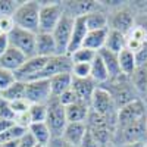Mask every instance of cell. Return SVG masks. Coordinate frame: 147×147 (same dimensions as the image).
<instances>
[{
	"instance_id": "e0dca14e",
	"label": "cell",
	"mask_w": 147,
	"mask_h": 147,
	"mask_svg": "<svg viewBox=\"0 0 147 147\" xmlns=\"http://www.w3.org/2000/svg\"><path fill=\"white\" fill-rule=\"evenodd\" d=\"M35 52L37 56L41 57H52L57 55V49H56V43L52 34H44V32H38L35 38Z\"/></svg>"
},
{
	"instance_id": "2e32d148",
	"label": "cell",
	"mask_w": 147,
	"mask_h": 147,
	"mask_svg": "<svg viewBox=\"0 0 147 147\" xmlns=\"http://www.w3.org/2000/svg\"><path fill=\"white\" fill-rule=\"evenodd\" d=\"M87 132V125L85 122H68L63 132H62V138L72 144V146H77L80 147V144L82 143V138Z\"/></svg>"
},
{
	"instance_id": "5b68a950",
	"label": "cell",
	"mask_w": 147,
	"mask_h": 147,
	"mask_svg": "<svg viewBox=\"0 0 147 147\" xmlns=\"http://www.w3.org/2000/svg\"><path fill=\"white\" fill-rule=\"evenodd\" d=\"M46 124L52 132V138L53 137H62V132L68 124L66 121V112L65 107L60 105L57 100V97H52L47 103V118H46Z\"/></svg>"
},
{
	"instance_id": "5bb4252c",
	"label": "cell",
	"mask_w": 147,
	"mask_h": 147,
	"mask_svg": "<svg viewBox=\"0 0 147 147\" xmlns=\"http://www.w3.org/2000/svg\"><path fill=\"white\" fill-rule=\"evenodd\" d=\"M71 88L74 90V93L77 94L78 102L87 103V105L90 106V100H91V97H93V93H94L96 88H97V84H96L91 78H84V80L74 78Z\"/></svg>"
},
{
	"instance_id": "f1b7e54d",
	"label": "cell",
	"mask_w": 147,
	"mask_h": 147,
	"mask_svg": "<svg viewBox=\"0 0 147 147\" xmlns=\"http://www.w3.org/2000/svg\"><path fill=\"white\" fill-rule=\"evenodd\" d=\"M96 56H97V52L81 47L71 55V59H72V63H91Z\"/></svg>"
},
{
	"instance_id": "836d02e7",
	"label": "cell",
	"mask_w": 147,
	"mask_h": 147,
	"mask_svg": "<svg viewBox=\"0 0 147 147\" xmlns=\"http://www.w3.org/2000/svg\"><path fill=\"white\" fill-rule=\"evenodd\" d=\"M16 81V77H15V72H12L9 69H5L0 66V93L3 90H6L9 85H12Z\"/></svg>"
},
{
	"instance_id": "b9f144b4",
	"label": "cell",
	"mask_w": 147,
	"mask_h": 147,
	"mask_svg": "<svg viewBox=\"0 0 147 147\" xmlns=\"http://www.w3.org/2000/svg\"><path fill=\"white\" fill-rule=\"evenodd\" d=\"M127 37H129V38H132V40H137V41H140V43H146V34H144L143 28L138 27V25L134 27Z\"/></svg>"
},
{
	"instance_id": "9f6ffc18",
	"label": "cell",
	"mask_w": 147,
	"mask_h": 147,
	"mask_svg": "<svg viewBox=\"0 0 147 147\" xmlns=\"http://www.w3.org/2000/svg\"><path fill=\"white\" fill-rule=\"evenodd\" d=\"M0 35H3V32H2V30H0Z\"/></svg>"
},
{
	"instance_id": "f5cc1de1",
	"label": "cell",
	"mask_w": 147,
	"mask_h": 147,
	"mask_svg": "<svg viewBox=\"0 0 147 147\" xmlns=\"http://www.w3.org/2000/svg\"><path fill=\"white\" fill-rule=\"evenodd\" d=\"M146 131H147V118H146Z\"/></svg>"
},
{
	"instance_id": "1f68e13d",
	"label": "cell",
	"mask_w": 147,
	"mask_h": 147,
	"mask_svg": "<svg viewBox=\"0 0 147 147\" xmlns=\"http://www.w3.org/2000/svg\"><path fill=\"white\" fill-rule=\"evenodd\" d=\"M21 2L16 0H0V18L3 16H13Z\"/></svg>"
},
{
	"instance_id": "3957f363",
	"label": "cell",
	"mask_w": 147,
	"mask_h": 147,
	"mask_svg": "<svg viewBox=\"0 0 147 147\" xmlns=\"http://www.w3.org/2000/svg\"><path fill=\"white\" fill-rule=\"evenodd\" d=\"M38 16H40V2L27 0V2H21L12 18H13L15 27L37 34L38 32Z\"/></svg>"
},
{
	"instance_id": "f907efd6",
	"label": "cell",
	"mask_w": 147,
	"mask_h": 147,
	"mask_svg": "<svg viewBox=\"0 0 147 147\" xmlns=\"http://www.w3.org/2000/svg\"><path fill=\"white\" fill-rule=\"evenodd\" d=\"M34 147H46V146H41V144H35Z\"/></svg>"
},
{
	"instance_id": "ba28073f",
	"label": "cell",
	"mask_w": 147,
	"mask_h": 147,
	"mask_svg": "<svg viewBox=\"0 0 147 147\" xmlns=\"http://www.w3.org/2000/svg\"><path fill=\"white\" fill-rule=\"evenodd\" d=\"M74 22H75V18H72L71 15H68L63 10V15L60 18L57 27L52 32L55 43H56L57 55H66L68 53V47H69L71 35H72V30H74Z\"/></svg>"
},
{
	"instance_id": "ab89813d",
	"label": "cell",
	"mask_w": 147,
	"mask_h": 147,
	"mask_svg": "<svg viewBox=\"0 0 147 147\" xmlns=\"http://www.w3.org/2000/svg\"><path fill=\"white\" fill-rule=\"evenodd\" d=\"M13 28H15V22H13V18H12V16L0 18V30H2V32L5 35H7Z\"/></svg>"
},
{
	"instance_id": "8fae6325",
	"label": "cell",
	"mask_w": 147,
	"mask_h": 147,
	"mask_svg": "<svg viewBox=\"0 0 147 147\" xmlns=\"http://www.w3.org/2000/svg\"><path fill=\"white\" fill-rule=\"evenodd\" d=\"M147 116V107L144 106L143 100H136L124 107H121L118 110L116 115V128L118 127H124L128 124H132L136 121L144 119Z\"/></svg>"
},
{
	"instance_id": "c3c4849f",
	"label": "cell",
	"mask_w": 147,
	"mask_h": 147,
	"mask_svg": "<svg viewBox=\"0 0 147 147\" xmlns=\"http://www.w3.org/2000/svg\"><path fill=\"white\" fill-rule=\"evenodd\" d=\"M115 147H143V143H132V144H118Z\"/></svg>"
},
{
	"instance_id": "bcb514c9",
	"label": "cell",
	"mask_w": 147,
	"mask_h": 147,
	"mask_svg": "<svg viewBox=\"0 0 147 147\" xmlns=\"http://www.w3.org/2000/svg\"><path fill=\"white\" fill-rule=\"evenodd\" d=\"M136 25H138V27L143 28V31L146 34V41H147V15H137Z\"/></svg>"
},
{
	"instance_id": "d590c367",
	"label": "cell",
	"mask_w": 147,
	"mask_h": 147,
	"mask_svg": "<svg viewBox=\"0 0 147 147\" xmlns=\"http://www.w3.org/2000/svg\"><path fill=\"white\" fill-rule=\"evenodd\" d=\"M57 100L60 102V105H62L63 107H68V106H71V105H74V103H77V102H78V97H77L75 93H74L72 88H69V90H66L65 93L60 94V96L57 97Z\"/></svg>"
},
{
	"instance_id": "cb8c5ba5",
	"label": "cell",
	"mask_w": 147,
	"mask_h": 147,
	"mask_svg": "<svg viewBox=\"0 0 147 147\" xmlns=\"http://www.w3.org/2000/svg\"><path fill=\"white\" fill-rule=\"evenodd\" d=\"M28 132L34 137L37 144H41V146H46V147L52 140V132L49 129L46 122H34V124L30 125Z\"/></svg>"
},
{
	"instance_id": "6f0895ef",
	"label": "cell",
	"mask_w": 147,
	"mask_h": 147,
	"mask_svg": "<svg viewBox=\"0 0 147 147\" xmlns=\"http://www.w3.org/2000/svg\"><path fill=\"white\" fill-rule=\"evenodd\" d=\"M146 68H147V65H146Z\"/></svg>"
},
{
	"instance_id": "e575fe53",
	"label": "cell",
	"mask_w": 147,
	"mask_h": 147,
	"mask_svg": "<svg viewBox=\"0 0 147 147\" xmlns=\"http://www.w3.org/2000/svg\"><path fill=\"white\" fill-rule=\"evenodd\" d=\"M9 105H10L12 112L15 113V116L19 115V113H24V112H28L30 106H31V103L27 99H19V100H15V102H9Z\"/></svg>"
},
{
	"instance_id": "603a6c76",
	"label": "cell",
	"mask_w": 147,
	"mask_h": 147,
	"mask_svg": "<svg viewBox=\"0 0 147 147\" xmlns=\"http://www.w3.org/2000/svg\"><path fill=\"white\" fill-rule=\"evenodd\" d=\"M90 78L97 84V85H103L109 81V72H107V68L105 65V62L102 60V57L97 56L94 57V60L91 62V72H90Z\"/></svg>"
},
{
	"instance_id": "8d00e7d4",
	"label": "cell",
	"mask_w": 147,
	"mask_h": 147,
	"mask_svg": "<svg viewBox=\"0 0 147 147\" xmlns=\"http://www.w3.org/2000/svg\"><path fill=\"white\" fill-rule=\"evenodd\" d=\"M0 119L13 121V122H15V113L12 112L9 102H6V100H3V99H0Z\"/></svg>"
},
{
	"instance_id": "7dc6e473",
	"label": "cell",
	"mask_w": 147,
	"mask_h": 147,
	"mask_svg": "<svg viewBox=\"0 0 147 147\" xmlns=\"http://www.w3.org/2000/svg\"><path fill=\"white\" fill-rule=\"evenodd\" d=\"M10 46H9V38H7V35H0V57H2L5 55V52L7 50Z\"/></svg>"
},
{
	"instance_id": "ffe728a7",
	"label": "cell",
	"mask_w": 147,
	"mask_h": 147,
	"mask_svg": "<svg viewBox=\"0 0 147 147\" xmlns=\"http://www.w3.org/2000/svg\"><path fill=\"white\" fill-rule=\"evenodd\" d=\"M72 80H74V77H72L71 72L57 74V75H55L49 80L50 81V88H52L53 97H59L62 93L69 90L72 87Z\"/></svg>"
},
{
	"instance_id": "484cf974",
	"label": "cell",
	"mask_w": 147,
	"mask_h": 147,
	"mask_svg": "<svg viewBox=\"0 0 147 147\" xmlns=\"http://www.w3.org/2000/svg\"><path fill=\"white\" fill-rule=\"evenodd\" d=\"M99 53V56L102 57V60L105 62L106 68H107V72H109V80H112V78H116L121 75V69H119V62H118V55L116 53H112V52H109L107 49H102L100 52H97Z\"/></svg>"
},
{
	"instance_id": "30bf717a",
	"label": "cell",
	"mask_w": 147,
	"mask_h": 147,
	"mask_svg": "<svg viewBox=\"0 0 147 147\" xmlns=\"http://www.w3.org/2000/svg\"><path fill=\"white\" fill-rule=\"evenodd\" d=\"M52 97L53 94L49 80H35L25 82V99L31 105H47Z\"/></svg>"
},
{
	"instance_id": "7c38bea8",
	"label": "cell",
	"mask_w": 147,
	"mask_h": 147,
	"mask_svg": "<svg viewBox=\"0 0 147 147\" xmlns=\"http://www.w3.org/2000/svg\"><path fill=\"white\" fill-rule=\"evenodd\" d=\"M47 59L49 57H41V56H34V57L27 59V62L15 72L16 80L22 81V82H28V81L34 80V77L37 74H40L41 69L46 66Z\"/></svg>"
},
{
	"instance_id": "7402d4cb",
	"label": "cell",
	"mask_w": 147,
	"mask_h": 147,
	"mask_svg": "<svg viewBox=\"0 0 147 147\" xmlns=\"http://www.w3.org/2000/svg\"><path fill=\"white\" fill-rule=\"evenodd\" d=\"M105 49H107L109 52L116 53V55L121 53L124 49H127V35L115 30H109Z\"/></svg>"
},
{
	"instance_id": "6da1fadb",
	"label": "cell",
	"mask_w": 147,
	"mask_h": 147,
	"mask_svg": "<svg viewBox=\"0 0 147 147\" xmlns=\"http://www.w3.org/2000/svg\"><path fill=\"white\" fill-rule=\"evenodd\" d=\"M107 9L109 30H115L128 35L129 31L136 27L137 13L131 2H102Z\"/></svg>"
},
{
	"instance_id": "60d3db41",
	"label": "cell",
	"mask_w": 147,
	"mask_h": 147,
	"mask_svg": "<svg viewBox=\"0 0 147 147\" xmlns=\"http://www.w3.org/2000/svg\"><path fill=\"white\" fill-rule=\"evenodd\" d=\"M37 143H35V140H34V137L31 136V134L27 131L24 136L16 141V147H34Z\"/></svg>"
},
{
	"instance_id": "f6af8a7d",
	"label": "cell",
	"mask_w": 147,
	"mask_h": 147,
	"mask_svg": "<svg viewBox=\"0 0 147 147\" xmlns=\"http://www.w3.org/2000/svg\"><path fill=\"white\" fill-rule=\"evenodd\" d=\"M137 15H147V2H131Z\"/></svg>"
},
{
	"instance_id": "db71d44e",
	"label": "cell",
	"mask_w": 147,
	"mask_h": 147,
	"mask_svg": "<svg viewBox=\"0 0 147 147\" xmlns=\"http://www.w3.org/2000/svg\"><path fill=\"white\" fill-rule=\"evenodd\" d=\"M106 147H115V146H113V144H110V146H106Z\"/></svg>"
},
{
	"instance_id": "4dcf8cb0",
	"label": "cell",
	"mask_w": 147,
	"mask_h": 147,
	"mask_svg": "<svg viewBox=\"0 0 147 147\" xmlns=\"http://www.w3.org/2000/svg\"><path fill=\"white\" fill-rule=\"evenodd\" d=\"M28 112H30L32 124H34V122H46V118H47V105H31Z\"/></svg>"
},
{
	"instance_id": "ac0fdd59",
	"label": "cell",
	"mask_w": 147,
	"mask_h": 147,
	"mask_svg": "<svg viewBox=\"0 0 147 147\" xmlns=\"http://www.w3.org/2000/svg\"><path fill=\"white\" fill-rule=\"evenodd\" d=\"M27 56L21 53L19 50L13 47H9L7 50L5 52V55L0 57V66L5 68V69H9L12 72H16L24 63L27 62Z\"/></svg>"
},
{
	"instance_id": "7a4b0ae2",
	"label": "cell",
	"mask_w": 147,
	"mask_h": 147,
	"mask_svg": "<svg viewBox=\"0 0 147 147\" xmlns=\"http://www.w3.org/2000/svg\"><path fill=\"white\" fill-rule=\"evenodd\" d=\"M102 87H105L109 94L112 96V99L115 102V106L118 107V110L121 107H124L136 100H140L141 96L138 94V91L134 88V85L129 80V77L127 75H121L116 78L109 80L106 84H103Z\"/></svg>"
},
{
	"instance_id": "9c48e42d",
	"label": "cell",
	"mask_w": 147,
	"mask_h": 147,
	"mask_svg": "<svg viewBox=\"0 0 147 147\" xmlns=\"http://www.w3.org/2000/svg\"><path fill=\"white\" fill-rule=\"evenodd\" d=\"M72 59L68 55H56L47 59L46 66L41 69L40 74H37L34 80H50L52 77L57 75V74H63V72H71L72 71ZM30 82V81H28Z\"/></svg>"
},
{
	"instance_id": "ee69618b",
	"label": "cell",
	"mask_w": 147,
	"mask_h": 147,
	"mask_svg": "<svg viewBox=\"0 0 147 147\" xmlns=\"http://www.w3.org/2000/svg\"><path fill=\"white\" fill-rule=\"evenodd\" d=\"M47 147H77V146H72V144L66 143L62 137H53L50 140V143L47 144Z\"/></svg>"
},
{
	"instance_id": "d4e9b609",
	"label": "cell",
	"mask_w": 147,
	"mask_h": 147,
	"mask_svg": "<svg viewBox=\"0 0 147 147\" xmlns=\"http://www.w3.org/2000/svg\"><path fill=\"white\" fill-rule=\"evenodd\" d=\"M118 62H119V69L122 75L131 77L134 71L137 69V62H136V56L131 50L124 49L121 53H118Z\"/></svg>"
},
{
	"instance_id": "d6986e66",
	"label": "cell",
	"mask_w": 147,
	"mask_h": 147,
	"mask_svg": "<svg viewBox=\"0 0 147 147\" xmlns=\"http://www.w3.org/2000/svg\"><path fill=\"white\" fill-rule=\"evenodd\" d=\"M107 30H94V31H88L87 37L84 40L82 47L90 49L93 52H100L106 44V38H107Z\"/></svg>"
},
{
	"instance_id": "44dd1931",
	"label": "cell",
	"mask_w": 147,
	"mask_h": 147,
	"mask_svg": "<svg viewBox=\"0 0 147 147\" xmlns=\"http://www.w3.org/2000/svg\"><path fill=\"white\" fill-rule=\"evenodd\" d=\"M66 121L68 122H85L90 113V106L87 103L77 102L68 107H65Z\"/></svg>"
},
{
	"instance_id": "f35d334b",
	"label": "cell",
	"mask_w": 147,
	"mask_h": 147,
	"mask_svg": "<svg viewBox=\"0 0 147 147\" xmlns=\"http://www.w3.org/2000/svg\"><path fill=\"white\" fill-rule=\"evenodd\" d=\"M15 124H16L18 127H22V128L28 129L30 125L32 124L31 116H30V112H24V113L16 115V116H15Z\"/></svg>"
},
{
	"instance_id": "74e56055",
	"label": "cell",
	"mask_w": 147,
	"mask_h": 147,
	"mask_svg": "<svg viewBox=\"0 0 147 147\" xmlns=\"http://www.w3.org/2000/svg\"><path fill=\"white\" fill-rule=\"evenodd\" d=\"M134 56H136L137 66H144V65H147V41L138 49L136 53H134Z\"/></svg>"
},
{
	"instance_id": "8992f818",
	"label": "cell",
	"mask_w": 147,
	"mask_h": 147,
	"mask_svg": "<svg viewBox=\"0 0 147 147\" xmlns=\"http://www.w3.org/2000/svg\"><path fill=\"white\" fill-rule=\"evenodd\" d=\"M7 38H9V46L19 50L21 53H24L28 59L37 56L35 52V38H37V34L25 31L22 28L15 27L9 34H7Z\"/></svg>"
},
{
	"instance_id": "d6a6232c",
	"label": "cell",
	"mask_w": 147,
	"mask_h": 147,
	"mask_svg": "<svg viewBox=\"0 0 147 147\" xmlns=\"http://www.w3.org/2000/svg\"><path fill=\"white\" fill-rule=\"evenodd\" d=\"M90 72H91V63H74L72 65V77L74 78H90Z\"/></svg>"
},
{
	"instance_id": "52a82bcc",
	"label": "cell",
	"mask_w": 147,
	"mask_h": 147,
	"mask_svg": "<svg viewBox=\"0 0 147 147\" xmlns=\"http://www.w3.org/2000/svg\"><path fill=\"white\" fill-rule=\"evenodd\" d=\"M90 110L112 119H116L118 115V107L115 106L112 96L102 85H97L96 91L93 93V97L90 100Z\"/></svg>"
},
{
	"instance_id": "83f0119b",
	"label": "cell",
	"mask_w": 147,
	"mask_h": 147,
	"mask_svg": "<svg viewBox=\"0 0 147 147\" xmlns=\"http://www.w3.org/2000/svg\"><path fill=\"white\" fill-rule=\"evenodd\" d=\"M134 88L138 91V94L143 97L146 93V87H147V68L144 66H137V69L134 71V74L129 77Z\"/></svg>"
},
{
	"instance_id": "277c9868",
	"label": "cell",
	"mask_w": 147,
	"mask_h": 147,
	"mask_svg": "<svg viewBox=\"0 0 147 147\" xmlns=\"http://www.w3.org/2000/svg\"><path fill=\"white\" fill-rule=\"evenodd\" d=\"M63 15L62 2H40L38 32L52 34ZM37 32V34H38Z\"/></svg>"
},
{
	"instance_id": "681fc988",
	"label": "cell",
	"mask_w": 147,
	"mask_h": 147,
	"mask_svg": "<svg viewBox=\"0 0 147 147\" xmlns=\"http://www.w3.org/2000/svg\"><path fill=\"white\" fill-rule=\"evenodd\" d=\"M141 100H143V103H144V106L147 107V96H143V97H141Z\"/></svg>"
},
{
	"instance_id": "f546056e",
	"label": "cell",
	"mask_w": 147,
	"mask_h": 147,
	"mask_svg": "<svg viewBox=\"0 0 147 147\" xmlns=\"http://www.w3.org/2000/svg\"><path fill=\"white\" fill-rule=\"evenodd\" d=\"M27 131H28V129L22 128V127H18V125L15 124L13 127H10L9 129H6L5 132L0 134V144L9 143V141H18Z\"/></svg>"
},
{
	"instance_id": "816d5d0a",
	"label": "cell",
	"mask_w": 147,
	"mask_h": 147,
	"mask_svg": "<svg viewBox=\"0 0 147 147\" xmlns=\"http://www.w3.org/2000/svg\"><path fill=\"white\" fill-rule=\"evenodd\" d=\"M143 147H147V141H144V143H143Z\"/></svg>"
},
{
	"instance_id": "9a60e30c",
	"label": "cell",
	"mask_w": 147,
	"mask_h": 147,
	"mask_svg": "<svg viewBox=\"0 0 147 147\" xmlns=\"http://www.w3.org/2000/svg\"><path fill=\"white\" fill-rule=\"evenodd\" d=\"M85 22H87L88 31L94 30H107L109 28V16H107V9L103 6L102 2H99L97 9L85 15Z\"/></svg>"
},
{
	"instance_id": "4fadbf2b",
	"label": "cell",
	"mask_w": 147,
	"mask_h": 147,
	"mask_svg": "<svg viewBox=\"0 0 147 147\" xmlns=\"http://www.w3.org/2000/svg\"><path fill=\"white\" fill-rule=\"evenodd\" d=\"M88 28H87V22H85V16H80L75 18L74 22V30H72V35H71V41H69V47H68V56H71L75 50L82 47L84 40L87 37Z\"/></svg>"
},
{
	"instance_id": "7bdbcfd3",
	"label": "cell",
	"mask_w": 147,
	"mask_h": 147,
	"mask_svg": "<svg viewBox=\"0 0 147 147\" xmlns=\"http://www.w3.org/2000/svg\"><path fill=\"white\" fill-rule=\"evenodd\" d=\"M80 147H105V146H102L100 141H97L91 134L87 131V132H85V136H84V138H82V143L80 144Z\"/></svg>"
},
{
	"instance_id": "11a10c76",
	"label": "cell",
	"mask_w": 147,
	"mask_h": 147,
	"mask_svg": "<svg viewBox=\"0 0 147 147\" xmlns=\"http://www.w3.org/2000/svg\"><path fill=\"white\" fill-rule=\"evenodd\" d=\"M144 96H147V87H146V93H144Z\"/></svg>"
},
{
	"instance_id": "4316f807",
	"label": "cell",
	"mask_w": 147,
	"mask_h": 147,
	"mask_svg": "<svg viewBox=\"0 0 147 147\" xmlns=\"http://www.w3.org/2000/svg\"><path fill=\"white\" fill-rule=\"evenodd\" d=\"M0 99H3L6 102H15L19 99H25V82L16 80L12 85H9L6 90L0 93Z\"/></svg>"
}]
</instances>
